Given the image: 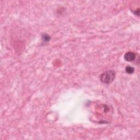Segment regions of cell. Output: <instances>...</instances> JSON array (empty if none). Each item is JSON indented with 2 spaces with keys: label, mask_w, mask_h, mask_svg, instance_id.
Instances as JSON below:
<instances>
[{
  "label": "cell",
  "mask_w": 140,
  "mask_h": 140,
  "mask_svg": "<svg viewBox=\"0 0 140 140\" xmlns=\"http://www.w3.org/2000/svg\"><path fill=\"white\" fill-rule=\"evenodd\" d=\"M115 71L113 70H108V71L103 72L101 74L100 76V81L101 82L105 84H110L112 83L113 81L114 80L115 77Z\"/></svg>",
  "instance_id": "cell-1"
},
{
  "label": "cell",
  "mask_w": 140,
  "mask_h": 140,
  "mask_svg": "<svg viewBox=\"0 0 140 140\" xmlns=\"http://www.w3.org/2000/svg\"><path fill=\"white\" fill-rule=\"evenodd\" d=\"M124 57L125 60H126V61H132L136 58V54L133 52H129L125 53Z\"/></svg>",
  "instance_id": "cell-2"
},
{
  "label": "cell",
  "mask_w": 140,
  "mask_h": 140,
  "mask_svg": "<svg viewBox=\"0 0 140 140\" xmlns=\"http://www.w3.org/2000/svg\"><path fill=\"white\" fill-rule=\"evenodd\" d=\"M42 39L44 42H47L50 41V37L49 35L44 33V34H43L42 35Z\"/></svg>",
  "instance_id": "cell-3"
},
{
  "label": "cell",
  "mask_w": 140,
  "mask_h": 140,
  "mask_svg": "<svg viewBox=\"0 0 140 140\" xmlns=\"http://www.w3.org/2000/svg\"><path fill=\"white\" fill-rule=\"evenodd\" d=\"M125 71L127 72V73L129 74H132L134 73V72L135 71V69L134 67H131V66H127L126 68H125Z\"/></svg>",
  "instance_id": "cell-4"
}]
</instances>
